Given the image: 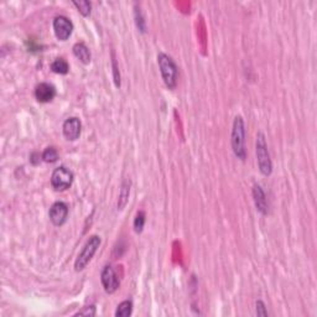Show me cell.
Listing matches in <instances>:
<instances>
[{
  "mask_svg": "<svg viewBox=\"0 0 317 317\" xmlns=\"http://www.w3.org/2000/svg\"><path fill=\"white\" fill-rule=\"evenodd\" d=\"M256 315L258 316H268V311L265 310V305L261 301L256 302Z\"/></svg>",
  "mask_w": 317,
  "mask_h": 317,
  "instance_id": "ffe728a7",
  "label": "cell"
},
{
  "mask_svg": "<svg viewBox=\"0 0 317 317\" xmlns=\"http://www.w3.org/2000/svg\"><path fill=\"white\" fill-rule=\"evenodd\" d=\"M129 192H130V189H129V183L124 182L122 185V190H120L119 201H118V208L119 209H123L124 207L126 206V203H128Z\"/></svg>",
  "mask_w": 317,
  "mask_h": 317,
  "instance_id": "9a60e30c",
  "label": "cell"
},
{
  "mask_svg": "<svg viewBox=\"0 0 317 317\" xmlns=\"http://www.w3.org/2000/svg\"><path fill=\"white\" fill-rule=\"evenodd\" d=\"M255 151L259 170L265 176H269L273 171V164L272 160H270V155L269 151H268V145L263 133H258V135H256Z\"/></svg>",
  "mask_w": 317,
  "mask_h": 317,
  "instance_id": "3957f363",
  "label": "cell"
},
{
  "mask_svg": "<svg viewBox=\"0 0 317 317\" xmlns=\"http://www.w3.org/2000/svg\"><path fill=\"white\" fill-rule=\"evenodd\" d=\"M253 197H254L255 207L261 215H267L268 213V201L267 196H265L263 189L259 185H254L253 187Z\"/></svg>",
  "mask_w": 317,
  "mask_h": 317,
  "instance_id": "8fae6325",
  "label": "cell"
},
{
  "mask_svg": "<svg viewBox=\"0 0 317 317\" xmlns=\"http://www.w3.org/2000/svg\"><path fill=\"white\" fill-rule=\"evenodd\" d=\"M50 220L55 226L60 227L67 221V216H68V207L67 204L63 202H56L51 206L50 208Z\"/></svg>",
  "mask_w": 317,
  "mask_h": 317,
  "instance_id": "ba28073f",
  "label": "cell"
},
{
  "mask_svg": "<svg viewBox=\"0 0 317 317\" xmlns=\"http://www.w3.org/2000/svg\"><path fill=\"white\" fill-rule=\"evenodd\" d=\"M94 315H96V307H94L93 305L85 307L82 311L76 313V316H94Z\"/></svg>",
  "mask_w": 317,
  "mask_h": 317,
  "instance_id": "d6986e66",
  "label": "cell"
},
{
  "mask_svg": "<svg viewBox=\"0 0 317 317\" xmlns=\"http://www.w3.org/2000/svg\"><path fill=\"white\" fill-rule=\"evenodd\" d=\"M81 128H82V125H81L78 118H74V117L68 118V119L63 123V126H62L63 135H65V138L67 140H71V141L77 140L81 135Z\"/></svg>",
  "mask_w": 317,
  "mask_h": 317,
  "instance_id": "9c48e42d",
  "label": "cell"
},
{
  "mask_svg": "<svg viewBox=\"0 0 317 317\" xmlns=\"http://www.w3.org/2000/svg\"><path fill=\"white\" fill-rule=\"evenodd\" d=\"M133 312V302L131 301H123L122 304L118 305L115 316L117 317H128Z\"/></svg>",
  "mask_w": 317,
  "mask_h": 317,
  "instance_id": "5bb4252c",
  "label": "cell"
},
{
  "mask_svg": "<svg viewBox=\"0 0 317 317\" xmlns=\"http://www.w3.org/2000/svg\"><path fill=\"white\" fill-rule=\"evenodd\" d=\"M144 224H145V213H144L143 211H140V212H138L137 216H135V220H134L135 232L137 233L143 232Z\"/></svg>",
  "mask_w": 317,
  "mask_h": 317,
  "instance_id": "ac0fdd59",
  "label": "cell"
},
{
  "mask_svg": "<svg viewBox=\"0 0 317 317\" xmlns=\"http://www.w3.org/2000/svg\"><path fill=\"white\" fill-rule=\"evenodd\" d=\"M73 55L85 65H88L91 62V51L83 42H78L73 46Z\"/></svg>",
  "mask_w": 317,
  "mask_h": 317,
  "instance_id": "7c38bea8",
  "label": "cell"
},
{
  "mask_svg": "<svg viewBox=\"0 0 317 317\" xmlns=\"http://www.w3.org/2000/svg\"><path fill=\"white\" fill-rule=\"evenodd\" d=\"M42 158L46 163H55L59 158V152H57L56 149L51 146V148L45 149V151L42 152Z\"/></svg>",
  "mask_w": 317,
  "mask_h": 317,
  "instance_id": "2e32d148",
  "label": "cell"
},
{
  "mask_svg": "<svg viewBox=\"0 0 317 317\" xmlns=\"http://www.w3.org/2000/svg\"><path fill=\"white\" fill-rule=\"evenodd\" d=\"M100 280H102V285L103 287H104L105 293L108 294L115 293L120 285L117 273H115V270L112 267H109V265H107V267H104V269L102 270Z\"/></svg>",
  "mask_w": 317,
  "mask_h": 317,
  "instance_id": "52a82bcc",
  "label": "cell"
},
{
  "mask_svg": "<svg viewBox=\"0 0 317 317\" xmlns=\"http://www.w3.org/2000/svg\"><path fill=\"white\" fill-rule=\"evenodd\" d=\"M73 5L78 9V11L83 16H88L89 13H91L92 4L89 2H86V0H82V2H73Z\"/></svg>",
  "mask_w": 317,
  "mask_h": 317,
  "instance_id": "e0dca14e",
  "label": "cell"
},
{
  "mask_svg": "<svg viewBox=\"0 0 317 317\" xmlns=\"http://www.w3.org/2000/svg\"><path fill=\"white\" fill-rule=\"evenodd\" d=\"M157 63L158 67H160L161 76H163V80L164 82H165V85L168 86L170 89H174L176 87L178 77V70L176 63L174 62V60H172L171 57L163 52L157 55Z\"/></svg>",
  "mask_w": 317,
  "mask_h": 317,
  "instance_id": "6da1fadb",
  "label": "cell"
},
{
  "mask_svg": "<svg viewBox=\"0 0 317 317\" xmlns=\"http://www.w3.org/2000/svg\"><path fill=\"white\" fill-rule=\"evenodd\" d=\"M51 70H52L55 73L66 74L68 71H70V66H68L67 61H65L63 59H56L52 63H51Z\"/></svg>",
  "mask_w": 317,
  "mask_h": 317,
  "instance_id": "4fadbf2b",
  "label": "cell"
},
{
  "mask_svg": "<svg viewBox=\"0 0 317 317\" xmlns=\"http://www.w3.org/2000/svg\"><path fill=\"white\" fill-rule=\"evenodd\" d=\"M72 182H73V174L71 170L65 168V166H60L52 172L51 185L56 191H66L67 189H70Z\"/></svg>",
  "mask_w": 317,
  "mask_h": 317,
  "instance_id": "5b68a950",
  "label": "cell"
},
{
  "mask_svg": "<svg viewBox=\"0 0 317 317\" xmlns=\"http://www.w3.org/2000/svg\"><path fill=\"white\" fill-rule=\"evenodd\" d=\"M99 246H100V237H98V235H92V237L86 242L85 247L82 248L78 256H77L76 263H74V269H76L77 272H81V270H83L86 267H87L89 261L92 260V258H93L94 254H96Z\"/></svg>",
  "mask_w": 317,
  "mask_h": 317,
  "instance_id": "277c9868",
  "label": "cell"
},
{
  "mask_svg": "<svg viewBox=\"0 0 317 317\" xmlns=\"http://www.w3.org/2000/svg\"><path fill=\"white\" fill-rule=\"evenodd\" d=\"M246 126H244V120L242 117H235L234 123H233L232 129V148L234 151L235 156L241 160H246Z\"/></svg>",
  "mask_w": 317,
  "mask_h": 317,
  "instance_id": "7a4b0ae2",
  "label": "cell"
},
{
  "mask_svg": "<svg viewBox=\"0 0 317 317\" xmlns=\"http://www.w3.org/2000/svg\"><path fill=\"white\" fill-rule=\"evenodd\" d=\"M54 31L55 35L60 41H66V40L70 39L72 35V31H73V24L71 22V20L66 16H57L54 20Z\"/></svg>",
  "mask_w": 317,
  "mask_h": 317,
  "instance_id": "8992f818",
  "label": "cell"
},
{
  "mask_svg": "<svg viewBox=\"0 0 317 317\" xmlns=\"http://www.w3.org/2000/svg\"><path fill=\"white\" fill-rule=\"evenodd\" d=\"M56 96V89L50 83H40L35 89V97L40 103H48Z\"/></svg>",
  "mask_w": 317,
  "mask_h": 317,
  "instance_id": "30bf717a",
  "label": "cell"
}]
</instances>
